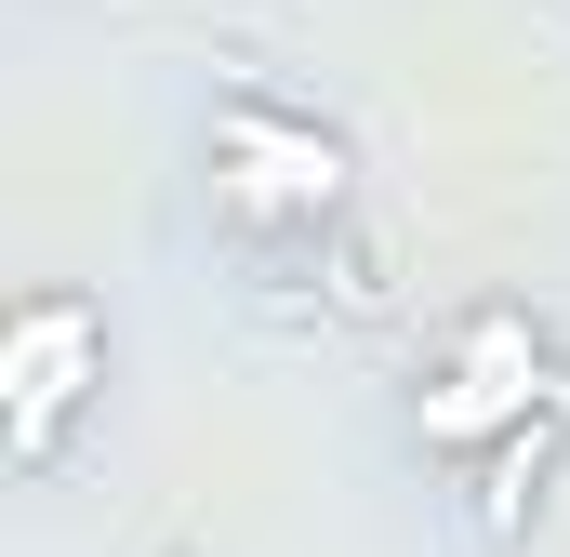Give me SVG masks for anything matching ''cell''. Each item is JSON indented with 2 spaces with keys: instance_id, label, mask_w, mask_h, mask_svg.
Listing matches in <instances>:
<instances>
[{
  "instance_id": "obj_2",
  "label": "cell",
  "mask_w": 570,
  "mask_h": 557,
  "mask_svg": "<svg viewBox=\"0 0 570 557\" xmlns=\"http://www.w3.org/2000/svg\"><path fill=\"white\" fill-rule=\"evenodd\" d=\"M159 557H199V545H159Z\"/></svg>"
},
{
  "instance_id": "obj_1",
  "label": "cell",
  "mask_w": 570,
  "mask_h": 557,
  "mask_svg": "<svg viewBox=\"0 0 570 557\" xmlns=\"http://www.w3.org/2000/svg\"><path fill=\"white\" fill-rule=\"evenodd\" d=\"M53 345H67V292H27V305H13V465H27V478L53 465L67 399H94V385H107V332H94L80 359H53Z\"/></svg>"
}]
</instances>
